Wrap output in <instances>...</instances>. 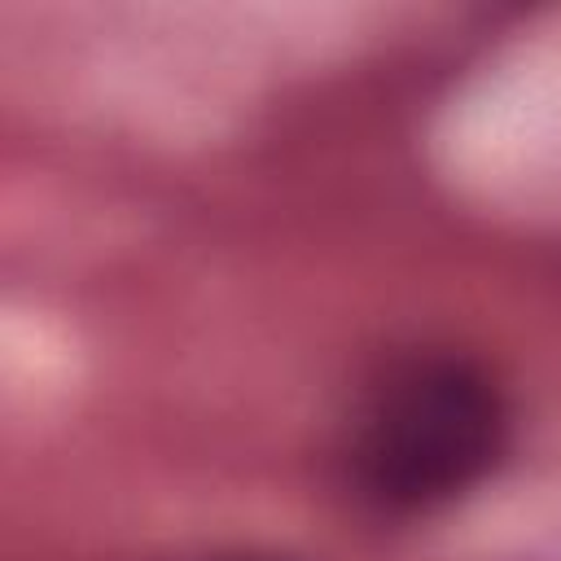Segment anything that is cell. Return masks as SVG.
I'll return each mask as SVG.
<instances>
[{
    "label": "cell",
    "instance_id": "1",
    "mask_svg": "<svg viewBox=\"0 0 561 561\" xmlns=\"http://www.w3.org/2000/svg\"><path fill=\"white\" fill-rule=\"evenodd\" d=\"M495 381L460 355H412L386 368L346 430L351 486L386 513H425L473 491L504 451Z\"/></svg>",
    "mask_w": 561,
    "mask_h": 561
},
{
    "label": "cell",
    "instance_id": "2",
    "mask_svg": "<svg viewBox=\"0 0 561 561\" xmlns=\"http://www.w3.org/2000/svg\"><path fill=\"white\" fill-rule=\"evenodd\" d=\"M224 561H280V557H224Z\"/></svg>",
    "mask_w": 561,
    "mask_h": 561
}]
</instances>
